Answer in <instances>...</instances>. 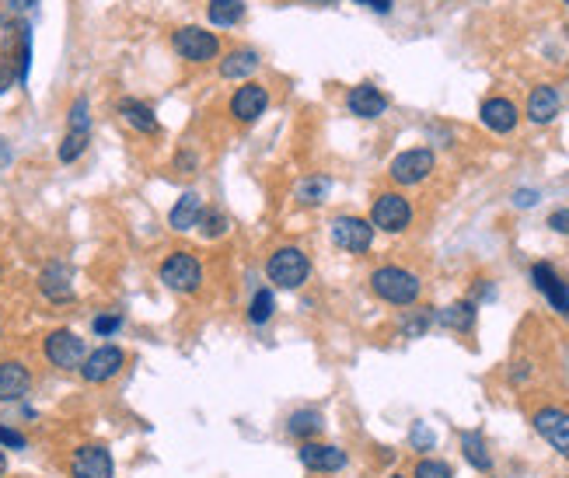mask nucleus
Returning a JSON list of instances; mask_svg holds the SVG:
<instances>
[{
    "instance_id": "obj_47",
    "label": "nucleus",
    "mask_w": 569,
    "mask_h": 478,
    "mask_svg": "<svg viewBox=\"0 0 569 478\" xmlns=\"http://www.w3.org/2000/svg\"><path fill=\"white\" fill-rule=\"evenodd\" d=\"M308 4H336V0H308Z\"/></svg>"
},
{
    "instance_id": "obj_19",
    "label": "nucleus",
    "mask_w": 569,
    "mask_h": 478,
    "mask_svg": "<svg viewBox=\"0 0 569 478\" xmlns=\"http://www.w3.org/2000/svg\"><path fill=\"white\" fill-rule=\"evenodd\" d=\"M32 391V371L22 360H0V401H22Z\"/></svg>"
},
{
    "instance_id": "obj_29",
    "label": "nucleus",
    "mask_w": 569,
    "mask_h": 478,
    "mask_svg": "<svg viewBox=\"0 0 569 478\" xmlns=\"http://www.w3.org/2000/svg\"><path fill=\"white\" fill-rule=\"evenodd\" d=\"M273 315H276V297H273L269 287H259L248 300V321L252 325H269Z\"/></svg>"
},
{
    "instance_id": "obj_23",
    "label": "nucleus",
    "mask_w": 569,
    "mask_h": 478,
    "mask_svg": "<svg viewBox=\"0 0 569 478\" xmlns=\"http://www.w3.org/2000/svg\"><path fill=\"white\" fill-rule=\"evenodd\" d=\"M262 67V56L256 53V50H248V46H238V50H231V53L220 60V78L224 80H238V84H245V80L252 78L256 70Z\"/></svg>"
},
{
    "instance_id": "obj_27",
    "label": "nucleus",
    "mask_w": 569,
    "mask_h": 478,
    "mask_svg": "<svg viewBox=\"0 0 569 478\" xmlns=\"http://www.w3.org/2000/svg\"><path fill=\"white\" fill-rule=\"evenodd\" d=\"M207 18L217 28L238 25L245 18V0H207Z\"/></svg>"
},
{
    "instance_id": "obj_36",
    "label": "nucleus",
    "mask_w": 569,
    "mask_h": 478,
    "mask_svg": "<svg viewBox=\"0 0 569 478\" xmlns=\"http://www.w3.org/2000/svg\"><path fill=\"white\" fill-rule=\"evenodd\" d=\"M409 444H413V451H434L437 447V433L426 423H415L409 429Z\"/></svg>"
},
{
    "instance_id": "obj_21",
    "label": "nucleus",
    "mask_w": 569,
    "mask_h": 478,
    "mask_svg": "<svg viewBox=\"0 0 569 478\" xmlns=\"http://www.w3.org/2000/svg\"><path fill=\"white\" fill-rule=\"evenodd\" d=\"M203 196L200 192H182L179 199H175V207H172V213H168V227L172 231H179V234H185V231H196L200 227V216H203Z\"/></svg>"
},
{
    "instance_id": "obj_4",
    "label": "nucleus",
    "mask_w": 569,
    "mask_h": 478,
    "mask_svg": "<svg viewBox=\"0 0 569 478\" xmlns=\"http://www.w3.org/2000/svg\"><path fill=\"white\" fill-rule=\"evenodd\" d=\"M413 203L402 192H378L370 203V227L385 234H406L413 227Z\"/></svg>"
},
{
    "instance_id": "obj_22",
    "label": "nucleus",
    "mask_w": 569,
    "mask_h": 478,
    "mask_svg": "<svg viewBox=\"0 0 569 478\" xmlns=\"http://www.w3.org/2000/svg\"><path fill=\"white\" fill-rule=\"evenodd\" d=\"M475 318H479V304L468 297V300H454L447 304L443 311H434V321L447 332H458V336H468L475 328Z\"/></svg>"
},
{
    "instance_id": "obj_39",
    "label": "nucleus",
    "mask_w": 569,
    "mask_h": 478,
    "mask_svg": "<svg viewBox=\"0 0 569 478\" xmlns=\"http://www.w3.org/2000/svg\"><path fill=\"white\" fill-rule=\"evenodd\" d=\"M196 164H200V158H196L192 151H179V154H175V171H179V175H192Z\"/></svg>"
},
{
    "instance_id": "obj_8",
    "label": "nucleus",
    "mask_w": 569,
    "mask_h": 478,
    "mask_svg": "<svg viewBox=\"0 0 569 478\" xmlns=\"http://www.w3.org/2000/svg\"><path fill=\"white\" fill-rule=\"evenodd\" d=\"M126 367V349L123 345H98V349H91L88 356H84V363H80V377L88 381V384H108V381H116L119 373Z\"/></svg>"
},
{
    "instance_id": "obj_14",
    "label": "nucleus",
    "mask_w": 569,
    "mask_h": 478,
    "mask_svg": "<svg viewBox=\"0 0 569 478\" xmlns=\"http://www.w3.org/2000/svg\"><path fill=\"white\" fill-rule=\"evenodd\" d=\"M39 293L50 300V304H74L78 290H74V272L63 262H50L39 272Z\"/></svg>"
},
{
    "instance_id": "obj_12",
    "label": "nucleus",
    "mask_w": 569,
    "mask_h": 478,
    "mask_svg": "<svg viewBox=\"0 0 569 478\" xmlns=\"http://www.w3.org/2000/svg\"><path fill=\"white\" fill-rule=\"evenodd\" d=\"M269 108V87L266 84H256V80H245L241 87H234L231 102H228V112H231L234 123H256L259 115H266Z\"/></svg>"
},
{
    "instance_id": "obj_42",
    "label": "nucleus",
    "mask_w": 569,
    "mask_h": 478,
    "mask_svg": "<svg viewBox=\"0 0 569 478\" xmlns=\"http://www.w3.org/2000/svg\"><path fill=\"white\" fill-rule=\"evenodd\" d=\"M531 377V363H514V371H510V384H524Z\"/></svg>"
},
{
    "instance_id": "obj_17",
    "label": "nucleus",
    "mask_w": 569,
    "mask_h": 478,
    "mask_svg": "<svg viewBox=\"0 0 569 478\" xmlns=\"http://www.w3.org/2000/svg\"><path fill=\"white\" fill-rule=\"evenodd\" d=\"M559 108H563L559 87H555V84H538V87H531V95H527L524 115H527L535 126H548V123L559 115Z\"/></svg>"
},
{
    "instance_id": "obj_33",
    "label": "nucleus",
    "mask_w": 569,
    "mask_h": 478,
    "mask_svg": "<svg viewBox=\"0 0 569 478\" xmlns=\"http://www.w3.org/2000/svg\"><path fill=\"white\" fill-rule=\"evenodd\" d=\"M67 126H70L74 133H91V115H88V98H84V95L74 98V106L67 112Z\"/></svg>"
},
{
    "instance_id": "obj_10",
    "label": "nucleus",
    "mask_w": 569,
    "mask_h": 478,
    "mask_svg": "<svg viewBox=\"0 0 569 478\" xmlns=\"http://www.w3.org/2000/svg\"><path fill=\"white\" fill-rule=\"evenodd\" d=\"M332 244L346 255H363L370 252L374 244V227L367 216H353V213H342L332 220Z\"/></svg>"
},
{
    "instance_id": "obj_1",
    "label": "nucleus",
    "mask_w": 569,
    "mask_h": 478,
    "mask_svg": "<svg viewBox=\"0 0 569 478\" xmlns=\"http://www.w3.org/2000/svg\"><path fill=\"white\" fill-rule=\"evenodd\" d=\"M367 283H370V293L391 308H413L423 297V280L406 266H378Z\"/></svg>"
},
{
    "instance_id": "obj_46",
    "label": "nucleus",
    "mask_w": 569,
    "mask_h": 478,
    "mask_svg": "<svg viewBox=\"0 0 569 478\" xmlns=\"http://www.w3.org/2000/svg\"><path fill=\"white\" fill-rule=\"evenodd\" d=\"M4 472H7V454L0 451V478H4Z\"/></svg>"
},
{
    "instance_id": "obj_34",
    "label": "nucleus",
    "mask_w": 569,
    "mask_h": 478,
    "mask_svg": "<svg viewBox=\"0 0 569 478\" xmlns=\"http://www.w3.org/2000/svg\"><path fill=\"white\" fill-rule=\"evenodd\" d=\"M18 39H22V53H18V84H25L28 67H32V28L18 25Z\"/></svg>"
},
{
    "instance_id": "obj_37",
    "label": "nucleus",
    "mask_w": 569,
    "mask_h": 478,
    "mask_svg": "<svg viewBox=\"0 0 569 478\" xmlns=\"http://www.w3.org/2000/svg\"><path fill=\"white\" fill-rule=\"evenodd\" d=\"M25 447H28L25 433H18L14 426L0 423V451H25Z\"/></svg>"
},
{
    "instance_id": "obj_20",
    "label": "nucleus",
    "mask_w": 569,
    "mask_h": 478,
    "mask_svg": "<svg viewBox=\"0 0 569 478\" xmlns=\"http://www.w3.org/2000/svg\"><path fill=\"white\" fill-rule=\"evenodd\" d=\"M116 112H119V119L136 130V133L144 136H157L161 133V123H157L154 108L147 106V102H140V98H119L116 102Z\"/></svg>"
},
{
    "instance_id": "obj_43",
    "label": "nucleus",
    "mask_w": 569,
    "mask_h": 478,
    "mask_svg": "<svg viewBox=\"0 0 569 478\" xmlns=\"http://www.w3.org/2000/svg\"><path fill=\"white\" fill-rule=\"evenodd\" d=\"M357 4H367V7H374V11H391V0H357Z\"/></svg>"
},
{
    "instance_id": "obj_32",
    "label": "nucleus",
    "mask_w": 569,
    "mask_h": 478,
    "mask_svg": "<svg viewBox=\"0 0 569 478\" xmlns=\"http://www.w3.org/2000/svg\"><path fill=\"white\" fill-rule=\"evenodd\" d=\"M200 234L207 241L224 238L228 234V216L220 210H203V216H200Z\"/></svg>"
},
{
    "instance_id": "obj_48",
    "label": "nucleus",
    "mask_w": 569,
    "mask_h": 478,
    "mask_svg": "<svg viewBox=\"0 0 569 478\" xmlns=\"http://www.w3.org/2000/svg\"><path fill=\"white\" fill-rule=\"evenodd\" d=\"M388 478H406V475H398V472H391V475Z\"/></svg>"
},
{
    "instance_id": "obj_41",
    "label": "nucleus",
    "mask_w": 569,
    "mask_h": 478,
    "mask_svg": "<svg viewBox=\"0 0 569 478\" xmlns=\"http://www.w3.org/2000/svg\"><path fill=\"white\" fill-rule=\"evenodd\" d=\"M492 297H496V287H492L490 280H479V287H475V297H471V300L479 304V300H492Z\"/></svg>"
},
{
    "instance_id": "obj_49",
    "label": "nucleus",
    "mask_w": 569,
    "mask_h": 478,
    "mask_svg": "<svg viewBox=\"0 0 569 478\" xmlns=\"http://www.w3.org/2000/svg\"><path fill=\"white\" fill-rule=\"evenodd\" d=\"M0 339H4V321H0Z\"/></svg>"
},
{
    "instance_id": "obj_18",
    "label": "nucleus",
    "mask_w": 569,
    "mask_h": 478,
    "mask_svg": "<svg viewBox=\"0 0 569 478\" xmlns=\"http://www.w3.org/2000/svg\"><path fill=\"white\" fill-rule=\"evenodd\" d=\"M346 108L357 119H381L388 112V98L374 84H357V87L346 91Z\"/></svg>"
},
{
    "instance_id": "obj_28",
    "label": "nucleus",
    "mask_w": 569,
    "mask_h": 478,
    "mask_svg": "<svg viewBox=\"0 0 569 478\" xmlns=\"http://www.w3.org/2000/svg\"><path fill=\"white\" fill-rule=\"evenodd\" d=\"M434 325V308H419V311H409L406 318L398 321V336L402 339H423Z\"/></svg>"
},
{
    "instance_id": "obj_11",
    "label": "nucleus",
    "mask_w": 569,
    "mask_h": 478,
    "mask_svg": "<svg viewBox=\"0 0 569 478\" xmlns=\"http://www.w3.org/2000/svg\"><path fill=\"white\" fill-rule=\"evenodd\" d=\"M70 478H116V461L105 444H80L70 454Z\"/></svg>"
},
{
    "instance_id": "obj_35",
    "label": "nucleus",
    "mask_w": 569,
    "mask_h": 478,
    "mask_svg": "<svg viewBox=\"0 0 569 478\" xmlns=\"http://www.w3.org/2000/svg\"><path fill=\"white\" fill-rule=\"evenodd\" d=\"M119 328H123V315H119V311H108V315H98V318L91 321V332H95L98 339H112Z\"/></svg>"
},
{
    "instance_id": "obj_30",
    "label": "nucleus",
    "mask_w": 569,
    "mask_h": 478,
    "mask_svg": "<svg viewBox=\"0 0 569 478\" xmlns=\"http://www.w3.org/2000/svg\"><path fill=\"white\" fill-rule=\"evenodd\" d=\"M88 143H91V133H74V130H67V136L60 140V151H56V158L63 161V164H74V161L88 151Z\"/></svg>"
},
{
    "instance_id": "obj_38",
    "label": "nucleus",
    "mask_w": 569,
    "mask_h": 478,
    "mask_svg": "<svg viewBox=\"0 0 569 478\" xmlns=\"http://www.w3.org/2000/svg\"><path fill=\"white\" fill-rule=\"evenodd\" d=\"M548 227H552L555 234H569V207L548 213Z\"/></svg>"
},
{
    "instance_id": "obj_16",
    "label": "nucleus",
    "mask_w": 569,
    "mask_h": 478,
    "mask_svg": "<svg viewBox=\"0 0 569 478\" xmlns=\"http://www.w3.org/2000/svg\"><path fill=\"white\" fill-rule=\"evenodd\" d=\"M479 119H482V126L490 130V133H514L520 123V112L518 106L510 102V98H503V95H496V98H486L482 108H479Z\"/></svg>"
},
{
    "instance_id": "obj_2",
    "label": "nucleus",
    "mask_w": 569,
    "mask_h": 478,
    "mask_svg": "<svg viewBox=\"0 0 569 478\" xmlns=\"http://www.w3.org/2000/svg\"><path fill=\"white\" fill-rule=\"evenodd\" d=\"M266 280L280 290H301L311 280V259L304 248L297 244H280L269 259H266Z\"/></svg>"
},
{
    "instance_id": "obj_5",
    "label": "nucleus",
    "mask_w": 569,
    "mask_h": 478,
    "mask_svg": "<svg viewBox=\"0 0 569 478\" xmlns=\"http://www.w3.org/2000/svg\"><path fill=\"white\" fill-rule=\"evenodd\" d=\"M172 50H175V56L185 60V63L203 67V63L220 60V39L200 25H182L172 32Z\"/></svg>"
},
{
    "instance_id": "obj_9",
    "label": "nucleus",
    "mask_w": 569,
    "mask_h": 478,
    "mask_svg": "<svg viewBox=\"0 0 569 478\" xmlns=\"http://www.w3.org/2000/svg\"><path fill=\"white\" fill-rule=\"evenodd\" d=\"M531 426H535V433L542 437L552 451L569 461V412L566 409H559V405H542V409H535Z\"/></svg>"
},
{
    "instance_id": "obj_45",
    "label": "nucleus",
    "mask_w": 569,
    "mask_h": 478,
    "mask_svg": "<svg viewBox=\"0 0 569 478\" xmlns=\"http://www.w3.org/2000/svg\"><path fill=\"white\" fill-rule=\"evenodd\" d=\"M35 4H39V0H7L11 11H28V7H35Z\"/></svg>"
},
{
    "instance_id": "obj_15",
    "label": "nucleus",
    "mask_w": 569,
    "mask_h": 478,
    "mask_svg": "<svg viewBox=\"0 0 569 478\" xmlns=\"http://www.w3.org/2000/svg\"><path fill=\"white\" fill-rule=\"evenodd\" d=\"M531 283H535V290L552 304V311H559L563 318H569V283L559 280L555 269L548 266V262H535V266H531Z\"/></svg>"
},
{
    "instance_id": "obj_13",
    "label": "nucleus",
    "mask_w": 569,
    "mask_h": 478,
    "mask_svg": "<svg viewBox=\"0 0 569 478\" xmlns=\"http://www.w3.org/2000/svg\"><path fill=\"white\" fill-rule=\"evenodd\" d=\"M297 457H301V464L314 472V475H336L342 472L346 464H350V457L342 447L336 444H322V440H308V444H301L297 447Z\"/></svg>"
},
{
    "instance_id": "obj_6",
    "label": "nucleus",
    "mask_w": 569,
    "mask_h": 478,
    "mask_svg": "<svg viewBox=\"0 0 569 478\" xmlns=\"http://www.w3.org/2000/svg\"><path fill=\"white\" fill-rule=\"evenodd\" d=\"M42 356L50 360L56 371H80L84 356H88V343L80 339L74 328H52L42 339Z\"/></svg>"
},
{
    "instance_id": "obj_24",
    "label": "nucleus",
    "mask_w": 569,
    "mask_h": 478,
    "mask_svg": "<svg viewBox=\"0 0 569 478\" xmlns=\"http://www.w3.org/2000/svg\"><path fill=\"white\" fill-rule=\"evenodd\" d=\"M322 429H325V416H322L318 409H297V412L286 416V433H290L294 440H301V444L318 440Z\"/></svg>"
},
{
    "instance_id": "obj_31",
    "label": "nucleus",
    "mask_w": 569,
    "mask_h": 478,
    "mask_svg": "<svg viewBox=\"0 0 569 478\" xmlns=\"http://www.w3.org/2000/svg\"><path fill=\"white\" fill-rule=\"evenodd\" d=\"M413 478H454V468L440 457H419L413 468Z\"/></svg>"
},
{
    "instance_id": "obj_3",
    "label": "nucleus",
    "mask_w": 569,
    "mask_h": 478,
    "mask_svg": "<svg viewBox=\"0 0 569 478\" xmlns=\"http://www.w3.org/2000/svg\"><path fill=\"white\" fill-rule=\"evenodd\" d=\"M157 280L179 297H192L203 287V262H200L196 252H185V248L168 252L164 262L157 266Z\"/></svg>"
},
{
    "instance_id": "obj_50",
    "label": "nucleus",
    "mask_w": 569,
    "mask_h": 478,
    "mask_svg": "<svg viewBox=\"0 0 569 478\" xmlns=\"http://www.w3.org/2000/svg\"><path fill=\"white\" fill-rule=\"evenodd\" d=\"M0 280H4V269H0Z\"/></svg>"
},
{
    "instance_id": "obj_44",
    "label": "nucleus",
    "mask_w": 569,
    "mask_h": 478,
    "mask_svg": "<svg viewBox=\"0 0 569 478\" xmlns=\"http://www.w3.org/2000/svg\"><path fill=\"white\" fill-rule=\"evenodd\" d=\"M11 164V147H7V140L0 136V168H7Z\"/></svg>"
},
{
    "instance_id": "obj_7",
    "label": "nucleus",
    "mask_w": 569,
    "mask_h": 478,
    "mask_svg": "<svg viewBox=\"0 0 569 478\" xmlns=\"http://www.w3.org/2000/svg\"><path fill=\"white\" fill-rule=\"evenodd\" d=\"M434 171H437V154H434L430 147L402 151V154L388 164V175L395 186H423Z\"/></svg>"
},
{
    "instance_id": "obj_51",
    "label": "nucleus",
    "mask_w": 569,
    "mask_h": 478,
    "mask_svg": "<svg viewBox=\"0 0 569 478\" xmlns=\"http://www.w3.org/2000/svg\"><path fill=\"white\" fill-rule=\"evenodd\" d=\"M566 4H569V0H566Z\"/></svg>"
},
{
    "instance_id": "obj_25",
    "label": "nucleus",
    "mask_w": 569,
    "mask_h": 478,
    "mask_svg": "<svg viewBox=\"0 0 569 478\" xmlns=\"http://www.w3.org/2000/svg\"><path fill=\"white\" fill-rule=\"evenodd\" d=\"M462 454H465V461L475 472H482V475L492 472V454L490 447H486V437H482L479 429H465V433H462Z\"/></svg>"
},
{
    "instance_id": "obj_40",
    "label": "nucleus",
    "mask_w": 569,
    "mask_h": 478,
    "mask_svg": "<svg viewBox=\"0 0 569 478\" xmlns=\"http://www.w3.org/2000/svg\"><path fill=\"white\" fill-rule=\"evenodd\" d=\"M535 203H538V188H518L514 192V207H520V210H527Z\"/></svg>"
},
{
    "instance_id": "obj_26",
    "label": "nucleus",
    "mask_w": 569,
    "mask_h": 478,
    "mask_svg": "<svg viewBox=\"0 0 569 478\" xmlns=\"http://www.w3.org/2000/svg\"><path fill=\"white\" fill-rule=\"evenodd\" d=\"M329 192H332V182L325 175H308V179L297 182L294 199H297V207H322Z\"/></svg>"
}]
</instances>
